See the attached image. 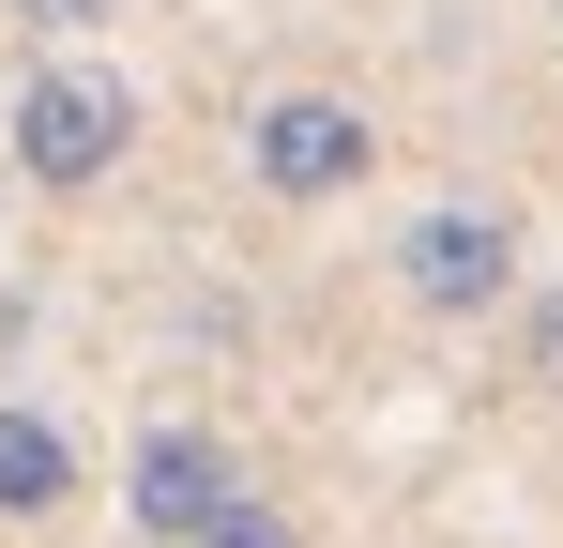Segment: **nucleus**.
Segmentation results:
<instances>
[{
    "mask_svg": "<svg viewBox=\"0 0 563 548\" xmlns=\"http://www.w3.org/2000/svg\"><path fill=\"white\" fill-rule=\"evenodd\" d=\"M366 168H380V122L351 91H275V107L244 122V183H260L275 213H335Z\"/></svg>",
    "mask_w": 563,
    "mask_h": 548,
    "instance_id": "nucleus-2",
    "label": "nucleus"
},
{
    "mask_svg": "<svg viewBox=\"0 0 563 548\" xmlns=\"http://www.w3.org/2000/svg\"><path fill=\"white\" fill-rule=\"evenodd\" d=\"M0 518H15V534L77 518V442H62L46 412H15V396H0Z\"/></svg>",
    "mask_w": 563,
    "mask_h": 548,
    "instance_id": "nucleus-5",
    "label": "nucleus"
},
{
    "mask_svg": "<svg viewBox=\"0 0 563 548\" xmlns=\"http://www.w3.org/2000/svg\"><path fill=\"white\" fill-rule=\"evenodd\" d=\"M518 381L563 396V289H518Z\"/></svg>",
    "mask_w": 563,
    "mask_h": 548,
    "instance_id": "nucleus-7",
    "label": "nucleus"
},
{
    "mask_svg": "<svg viewBox=\"0 0 563 548\" xmlns=\"http://www.w3.org/2000/svg\"><path fill=\"white\" fill-rule=\"evenodd\" d=\"M0 153L31 198H107L122 153H137V91L107 77V62H31L15 107H0Z\"/></svg>",
    "mask_w": 563,
    "mask_h": 548,
    "instance_id": "nucleus-1",
    "label": "nucleus"
},
{
    "mask_svg": "<svg viewBox=\"0 0 563 548\" xmlns=\"http://www.w3.org/2000/svg\"><path fill=\"white\" fill-rule=\"evenodd\" d=\"M184 548H289V518H275V503H260V487H244V503H229L213 534H184Z\"/></svg>",
    "mask_w": 563,
    "mask_h": 548,
    "instance_id": "nucleus-8",
    "label": "nucleus"
},
{
    "mask_svg": "<svg viewBox=\"0 0 563 548\" xmlns=\"http://www.w3.org/2000/svg\"><path fill=\"white\" fill-rule=\"evenodd\" d=\"M533 244H518V213H487V198H427L411 229H396V289L427 305V320H487V305H518L533 289Z\"/></svg>",
    "mask_w": 563,
    "mask_h": 548,
    "instance_id": "nucleus-3",
    "label": "nucleus"
},
{
    "mask_svg": "<svg viewBox=\"0 0 563 548\" xmlns=\"http://www.w3.org/2000/svg\"><path fill=\"white\" fill-rule=\"evenodd\" d=\"M0 15H15V31H31L46 62H92V31H122L137 0H0Z\"/></svg>",
    "mask_w": 563,
    "mask_h": 548,
    "instance_id": "nucleus-6",
    "label": "nucleus"
},
{
    "mask_svg": "<svg viewBox=\"0 0 563 548\" xmlns=\"http://www.w3.org/2000/svg\"><path fill=\"white\" fill-rule=\"evenodd\" d=\"M229 503H244V457L213 442V427H137V457H122V518H137V548L213 534Z\"/></svg>",
    "mask_w": 563,
    "mask_h": 548,
    "instance_id": "nucleus-4",
    "label": "nucleus"
}]
</instances>
